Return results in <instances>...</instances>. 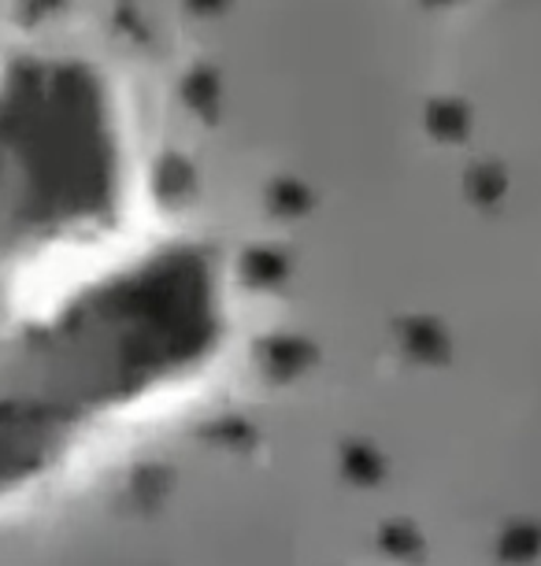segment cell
Instances as JSON below:
<instances>
[{
	"label": "cell",
	"instance_id": "1",
	"mask_svg": "<svg viewBox=\"0 0 541 566\" xmlns=\"http://www.w3.org/2000/svg\"><path fill=\"white\" fill-rule=\"evenodd\" d=\"M235 337L216 249L153 216L101 63H0V507L186 400Z\"/></svg>",
	"mask_w": 541,
	"mask_h": 566
}]
</instances>
